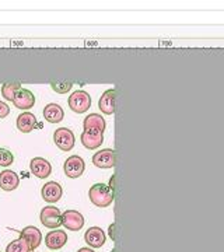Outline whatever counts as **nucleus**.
Masks as SVG:
<instances>
[{
  "label": "nucleus",
  "mask_w": 224,
  "mask_h": 252,
  "mask_svg": "<svg viewBox=\"0 0 224 252\" xmlns=\"http://www.w3.org/2000/svg\"><path fill=\"white\" fill-rule=\"evenodd\" d=\"M83 126L86 132H91V133H99L102 135L105 132V119L101 117L99 114H90L84 118L83 121Z\"/></svg>",
  "instance_id": "9"
},
{
  "label": "nucleus",
  "mask_w": 224,
  "mask_h": 252,
  "mask_svg": "<svg viewBox=\"0 0 224 252\" xmlns=\"http://www.w3.org/2000/svg\"><path fill=\"white\" fill-rule=\"evenodd\" d=\"M54 142L62 152H70L73 147H74L76 139H74V133H73L70 129H67V127H59V129L55 130Z\"/></svg>",
  "instance_id": "4"
},
{
  "label": "nucleus",
  "mask_w": 224,
  "mask_h": 252,
  "mask_svg": "<svg viewBox=\"0 0 224 252\" xmlns=\"http://www.w3.org/2000/svg\"><path fill=\"white\" fill-rule=\"evenodd\" d=\"M93 164L102 170L112 168L115 165V150L104 149L101 152H97L93 156Z\"/></svg>",
  "instance_id": "8"
},
{
  "label": "nucleus",
  "mask_w": 224,
  "mask_h": 252,
  "mask_svg": "<svg viewBox=\"0 0 224 252\" xmlns=\"http://www.w3.org/2000/svg\"><path fill=\"white\" fill-rule=\"evenodd\" d=\"M36 117L31 112H23L17 117V129L23 133H30L35 129Z\"/></svg>",
  "instance_id": "18"
},
{
  "label": "nucleus",
  "mask_w": 224,
  "mask_h": 252,
  "mask_svg": "<svg viewBox=\"0 0 224 252\" xmlns=\"http://www.w3.org/2000/svg\"><path fill=\"white\" fill-rule=\"evenodd\" d=\"M13 104H14L16 108L28 111V109L32 108L34 104H35V95L27 89H20L17 91V94L14 95V98H13Z\"/></svg>",
  "instance_id": "11"
},
{
  "label": "nucleus",
  "mask_w": 224,
  "mask_h": 252,
  "mask_svg": "<svg viewBox=\"0 0 224 252\" xmlns=\"http://www.w3.org/2000/svg\"><path fill=\"white\" fill-rule=\"evenodd\" d=\"M77 252H94L91 248H80Z\"/></svg>",
  "instance_id": "25"
},
{
  "label": "nucleus",
  "mask_w": 224,
  "mask_h": 252,
  "mask_svg": "<svg viewBox=\"0 0 224 252\" xmlns=\"http://www.w3.org/2000/svg\"><path fill=\"white\" fill-rule=\"evenodd\" d=\"M10 114V107L6 104V102H3V101H0V119H3V118H6Z\"/></svg>",
  "instance_id": "24"
},
{
  "label": "nucleus",
  "mask_w": 224,
  "mask_h": 252,
  "mask_svg": "<svg viewBox=\"0 0 224 252\" xmlns=\"http://www.w3.org/2000/svg\"><path fill=\"white\" fill-rule=\"evenodd\" d=\"M62 187H61L56 181H49V182H46L44 187H42V190H41L42 198H44L45 202H48V203H56L59 199L62 198Z\"/></svg>",
  "instance_id": "12"
},
{
  "label": "nucleus",
  "mask_w": 224,
  "mask_h": 252,
  "mask_svg": "<svg viewBox=\"0 0 224 252\" xmlns=\"http://www.w3.org/2000/svg\"><path fill=\"white\" fill-rule=\"evenodd\" d=\"M81 144L89 149V150H96L98 149L101 144L104 143V136L99 133H91V132H83L80 136Z\"/></svg>",
  "instance_id": "19"
},
{
  "label": "nucleus",
  "mask_w": 224,
  "mask_h": 252,
  "mask_svg": "<svg viewBox=\"0 0 224 252\" xmlns=\"http://www.w3.org/2000/svg\"><path fill=\"white\" fill-rule=\"evenodd\" d=\"M44 118L45 121H48L49 124H59L64 118V112H63V108L59 104L51 102L44 108Z\"/></svg>",
  "instance_id": "17"
},
{
  "label": "nucleus",
  "mask_w": 224,
  "mask_h": 252,
  "mask_svg": "<svg viewBox=\"0 0 224 252\" xmlns=\"http://www.w3.org/2000/svg\"><path fill=\"white\" fill-rule=\"evenodd\" d=\"M30 170L39 180H45L51 175L52 172V165L44 157H34L30 162Z\"/></svg>",
  "instance_id": "7"
},
{
  "label": "nucleus",
  "mask_w": 224,
  "mask_h": 252,
  "mask_svg": "<svg viewBox=\"0 0 224 252\" xmlns=\"http://www.w3.org/2000/svg\"><path fill=\"white\" fill-rule=\"evenodd\" d=\"M115 98H117V91L114 89L107 90L98 101V108L105 115H112L115 112Z\"/></svg>",
  "instance_id": "14"
},
{
  "label": "nucleus",
  "mask_w": 224,
  "mask_h": 252,
  "mask_svg": "<svg viewBox=\"0 0 224 252\" xmlns=\"http://www.w3.org/2000/svg\"><path fill=\"white\" fill-rule=\"evenodd\" d=\"M21 89V84L14 81V83H4L1 86V95L3 98L7 99V101H13L14 95L17 94V91Z\"/></svg>",
  "instance_id": "20"
},
{
  "label": "nucleus",
  "mask_w": 224,
  "mask_h": 252,
  "mask_svg": "<svg viewBox=\"0 0 224 252\" xmlns=\"http://www.w3.org/2000/svg\"><path fill=\"white\" fill-rule=\"evenodd\" d=\"M105 233L99 227H90L84 234V241L89 244L91 248H101L105 244Z\"/></svg>",
  "instance_id": "15"
},
{
  "label": "nucleus",
  "mask_w": 224,
  "mask_h": 252,
  "mask_svg": "<svg viewBox=\"0 0 224 252\" xmlns=\"http://www.w3.org/2000/svg\"><path fill=\"white\" fill-rule=\"evenodd\" d=\"M20 185V177L11 170H4L0 172V188L6 192H11L18 188Z\"/></svg>",
  "instance_id": "16"
},
{
  "label": "nucleus",
  "mask_w": 224,
  "mask_h": 252,
  "mask_svg": "<svg viewBox=\"0 0 224 252\" xmlns=\"http://www.w3.org/2000/svg\"><path fill=\"white\" fill-rule=\"evenodd\" d=\"M63 170L64 174L69 177V178H79L83 175V172L86 170V164L84 160L81 158L80 156H70L63 165Z\"/></svg>",
  "instance_id": "5"
},
{
  "label": "nucleus",
  "mask_w": 224,
  "mask_h": 252,
  "mask_svg": "<svg viewBox=\"0 0 224 252\" xmlns=\"http://www.w3.org/2000/svg\"><path fill=\"white\" fill-rule=\"evenodd\" d=\"M20 237H23L27 241L31 251H35L36 248L41 245V241H42V233L34 225H28L26 228H23L20 231Z\"/></svg>",
  "instance_id": "13"
},
{
  "label": "nucleus",
  "mask_w": 224,
  "mask_h": 252,
  "mask_svg": "<svg viewBox=\"0 0 224 252\" xmlns=\"http://www.w3.org/2000/svg\"><path fill=\"white\" fill-rule=\"evenodd\" d=\"M62 224L66 230L79 231L84 225V217L77 210H66L62 215Z\"/></svg>",
  "instance_id": "6"
},
{
  "label": "nucleus",
  "mask_w": 224,
  "mask_h": 252,
  "mask_svg": "<svg viewBox=\"0 0 224 252\" xmlns=\"http://www.w3.org/2000/svg\"><path fill=\"white\" fill-rule=\"evenodd\" d=\"M90 202L97 207H108L114 202V190L105 184H94L89 190Z\"/></svg>",
  "instance_id": "1"
},
{
  "label": "nucleus",
  "mask_w": 224,
  "mask_h": 252,
  "mask_svg": "<svg viewBox=\"0 0 224 252\" xmlns=\"http://www.w3.org/2000/svg\"><path fill=\"white\" fill-rule=\"evenodd\" d=\"M69 107L73 112L76 114H84L87 112L91 107V97L89 95V93L83 90H77L73 93L72 95L67 99Z\"/></svg>",
  "instance_id": "2"
},
{
  "label": "nucleus",
  "mask_w": 224,
  "mask_h": 252,
  "mask_svg": "<svg viewBox=\"0 0 224 252\" xmlns=\"http://www.w3.org/2000/svg\"><path fill=\"white\" fill-rule=\"evenodd\" d=\"M6 252H31V250L27 241L23 237H20L6 247Z\"/></svg>",
  "instance_id": "21"
},
{
  "label": "nucleus",
  "mask_w": 224,
  "mask_h": 252,
  "mask_svg": "<svg viewBox=\"0 0 224 252\" xmlns=\"http://www.w3.org/2000/svg\"><path fill=\"white\" fill-rule=\"evenodd\" d=\"M66 243H67V234L63 230H52L45 235V245L52 251H58L63 248Z\"/></svg>",
  "instance_id": "10"
},
{
  "label": "nucleus",
  "mask_w": 224,
  "mask_h": 252,
  "mask_svg": "<svg viewBox=\"0 0 224 252\" xmlns=\"http://www.w3.org/2000/svg\"><path fill=\"white\" fill-rule=\"evenodd\" d=\"M0 252H1V251H0Z\"/></svg>",
  "instance_id": "26"
},
{
  "label": "nucleus",
  "mask_w": 224,
  "mask_h": 252,
  "mask_svg": "<svg viewBox=\"0 0 224 252\" xmlns=\"http://www.w3.org/2000/svg\"><path fill=\"white\" fill-rule=\"evenodd\" d=\"M13 162H14L13 153L10 150H7V149L0 147V167H9Z\"/></svg>",
  "instance_id": "23"
},
{
  "label": "nucleus",
  "mask_w": 224,
  "mask_h": 252,
  "mask_svg": "<svg viewBox=\"0 0 224 252\" xmlns=\"http://www.w3.org/2000/svg\"><path fill=\"white\" fill-rule=\"evenodd\" d=\"M41 223L46 227V228H52L56 230L58 227L62 225V213L56 206H45L41 210Z\"/></svg>",
  "instance_id": "3"
},
{
  "label": "nucleus",
  "mask_w": 224,
  "mask_h": 252,
  "mask_svg": "<svg viewBox=\"0 0 224 252\" xmlns=\"http://www.w3.org/2000/svg\"><path fill=\"white\" fill-rule=\"evenodd\" d=\"M52 90L56 91L58 94H67L69 91L72 90L73 84L69 81H52L51 83Z\"/></svg>",
  "instance_id": "22"
}]
</instances>
